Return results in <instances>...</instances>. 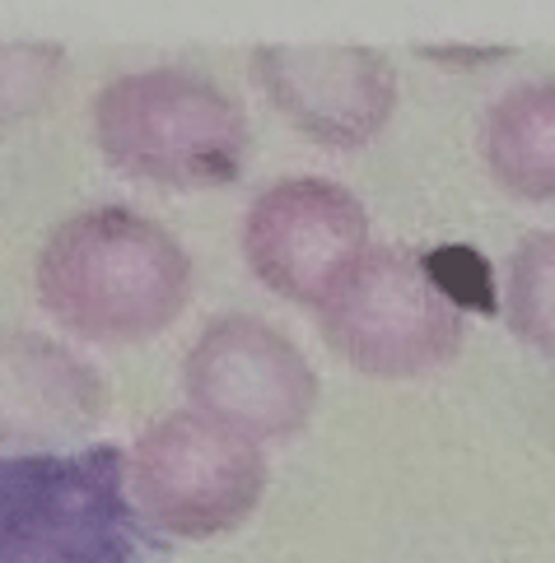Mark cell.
I'll use <instances>...</instances> for the list:
<instances>
[{"mask_svg":"<svg viewBox=\"0 0 555 563\" xmlns=\"http://www.w3.org/2000/svg\"><path fill=\"white\" fill-rule=\"evenodd\" d=\"M43 312L94 345H135L183 317L192 256L150 214L94 206L62 219L33 266Z\"/></svg>","mask_w":555,"mask_h":563,"instance_id":"6da1fadb","label":"cell"},{"mask_svg":"<svg viewBox=\"0 0 555 563\" xmlns=\"http://www.w3.org/2000/svg\"><path fill=\"white\" fill-rule=\"evenodd\" d=\"M127 485V452L112 442L6 456L0 563H141L145 527Z\"/></svg>","mask_w":555,"mask_h":563,"instance_id":"3957f363","label":"cell"},{"mask_svg":"<svg viewBox=\"0 0 555 563\" xmlns=\"http://www.w3.org/2000/svg\"><path fill=\"white\" fill-rule=\"evenodd\" d=\"M369 252V214L341 183L285 177L248 206L243 256L252 275L290 303L317 308L350 261Z\"/></svg>","mask_w":555,"mask_h":563,"instance_id":"52a82bcc","label":"cell"},{"mask_svg":"<svg viewBox=\"0 0 555 563\" xmlns=\"http://www.w3.org/2000/svg\"><path fill=\"white\" fill-rule=\"evenodd\" d=\"M66 79V52L56 43H10L0 37V135L29 126L52 108Z\"/></svg>","mask_w":555,"mask_h":563,"instance_id":"7c38bea8","label":"cell"},{"mask_svg":"<svg viewBox=\"0 0 555 563\" xmlns=\"http://www.w3.org/2000/svg\"><path fill=\"white\" fill-rule=\"evenodd\" d=\"M183 382L196 415L252 442L294 438L317 410V373L285 331L248 312L206 321L183 358Z\"/></svg>","mask_w":555,"mask_h":563,"instance_id":"8992f818","label":"cell"},{"mask_svg":"<svg viewBox=\"0 0 555 563\" xmlns=\"http://www.w3.org/2000/svg\"><path fill=\"white\" fill-rule=\"evenodd\" d=\"M513 47L504 43H415V56L429 66H444V70H481L504 62Z\"/></svg>","mask_w":555,"mask_h":563,"instance_id":"5bb4252c","label":"cell"},{"mask_svg":"<svg viewBox=\"0 0 555 563\" xmlns=\"http://www.w3.org/2000/svg\"><path fill=\"white\" fill-rule=\"evenodd\" d=\"M425 271L429 279L444 289V298L453 308H494V294H490V271L486 261L476 256L471 247H434L425 256Z\"/></svg>","mask_w":555,"mask_h":563,"instance_id":"4fadbf2b","label":"cell"},{"mask_svg":"<svg viewBox=\"0 0 555 563\" xmlns=\"http://www.w3.org/2000/svg\"><path fill=\"white\" fill-rule=\"evenodd\" d=\"M94 140L117 173L164 191L229 187L248 164L243 108L183 66L108 79L94 98Z\"/></svg>","mask_w":555,"mask_h":563,"instance_id":"7a4b0ae2","label":"cell"},{"mask_svg":"<svg viewBox=\"0 0 555 563\" xmlns=\"http://www.w3.org/2000/svg\"><path fill=\"white\" fill-rule=\"evenodd\" d=\"M108 415V387L62 340L0 327V442L43 448L89 433Z\"/></svg>","mask_w":555,"mask_h":563,"instance_id":"9c48e42d","label":"cell"},{"mask_svg":"<svg viewBox=\"0 0 555 563\" xmlns=\"http://www.w3.org/2000/svg\"><path fill=\"white\" fill-rule=\"evenodd\" d=\"M504 317L513 335L555 358V229L527 233L509 256Z\"/></svg>","mask_w":555,"mask_h":563,"instance_id":"8fae6325","label":"cell"},{"mask_svg":"<svg viewBox=\"0 0 555 563\" xmlns=\"http://www.w3.org/2000/svg\"><path fill=\"white\" fill-rule=\"evenodd\" d=\"M252 70L275 112L331 150L369 145L396 112L392 62L360 43H262Z\"/></svg>","mask_w":555,"mask_h":563,"instance_id":"ba28073f","label":"cell"},{"mask_svg":"<svg viewBox=\"0 0 555 563\" xmlns=\"http://www.w3.org/2000/svg\"><path fill=\"white\" fill-rule=\"evenodd\" d=\"M494 183L523 200H555V75L494 98L481 126Z\"/></svg>","mask_w":555,"mask_h":563,"instance_id":"30bf717a","label":"cell"},{"mask_svg":"<svg viewBox=\"0 0 555 563\" xmlns=\"http://www.w3.org/2000/svg\"><path fill=\"white\" fill-rule=\"evenodd\" d=\"M327 345L369 377H421L463 350L467 317L411 247H369L317 303Z\"/></svg>","mask_w":555,"mask_h":563,"instance_id":"277c9868","label":"cell"},{"mask_svg":"<svg viewBox=\"0 0 555 563\" xmlns=\"http://www.w3.org/2000/svg\"><path fill=\"white\" fill-rule=\"evenodd\" d=\"M135 512L183 540L229 536L266 494V456L252 438L196 410L164 415L127 461Z\"/></svg>","mask_w":555,"mask_h":563,"instance_id":"5b68a950","label":"cell"}]
</instances>
